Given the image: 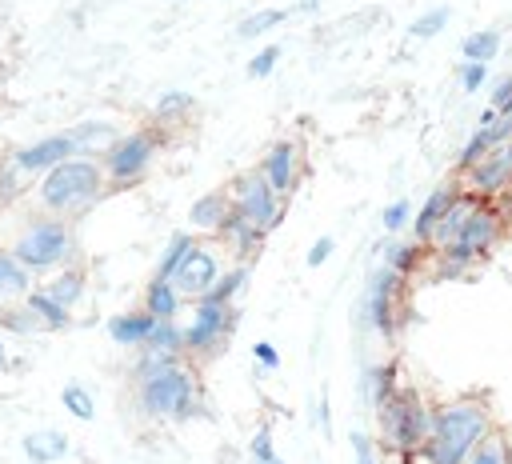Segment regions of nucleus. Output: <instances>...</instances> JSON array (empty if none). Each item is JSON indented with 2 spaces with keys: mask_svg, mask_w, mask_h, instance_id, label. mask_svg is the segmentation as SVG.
Here are the masks:
<instances>
[{
  "mask_svg": "<svg viewBox=\"0 0 512 464\" xmlns=\"http://www.w3.org/2000/svg\"><path fill=\"white\" fill-rule=\"evenodd\" d=\"M40 288H44L56 304H64L68 312H76V308L88 300V272H84L80 264H68V268H60V272H52L48 280H40Z\"/></svg>",
  "mask_w": 512,
  "mask_h": 464,
  "instance_id": "obj_17",
  "label": "nucleus"
},
{
  "mask_svg": "<svg viewBox=\"0 0 512 464\" xmlns=\"http://www.w3.org/2000/svg\"><path fill=\"white\" fill-rule=\"evenodd\" d=\"M152 328H156V316H148L144 308L120 312V316L108 320V336H112V344H120V348H144L148 336H152Z\"/></svg>",
  "mask_w": 512,
  "mask_h": 464,
  "instance_id": "obj_24",
  "label": "nucleus"
},
{
  "mask_svg": "<svg viewBox=\"0 0 512 464\" xmlns=\"http://www.w3.org/2000/svg\"><path fill=\"white\" fill-rule=\"evenodd\" d=\"M160 128H136V132H124L112 140V148L100 156L104 160V176H108V188L112 192H124V188H136L148 172H152V160L160 152Z\"/></svg>",
  "mask_w": 512,
  "mask_h": 464,
  "instance_id": "obj_7",
  "label": "nucleus"
},
{
  "mask_svg": "<svg viewBox=\"0 0 512 464\" xmlns=\"http://www.w3.org/2000/svg\"><path fill=\"white\" fill-rule=\"evenodd\" d=\"M348 444H352V456H356V464H380V448H376V440L368 436V432H348Z\"/></svg>",
  "mask_w": 512,
  "mask_h": 464,
  "instance_id": "obj_42",
  "label": "nucleus"
},
{
  "mask_svg": "<svg viewBox=\"0 0 512 464\" xmlns=\"http://www.w3.org/2000/svg\"><path fill=\"white\" fill-rule=\"evenodd\" d=\"M60 404H64V412H68L72 420H80V424H92V420H96V400H92V392H88L80 380H68V384L60 388Z\"/></svg>",
  "mask_w": 512,
  "mask_h": 464,
  "instance_id": "obj_31",
  "label": "nucleus"
},
{
  "mask_svg": "<svg viewBox=\"0 0 512 464\" xmlns=\"http://www.w3.org/2000/svg\"><path fill=\"white\" fill-rule=\"evenodd\" d=\"M200 240H196V232H172L168 236V244H164V252L156 256V264H152V276H164V280H172L176 276V268L184 264V256L196 248Z\"/></svg>",
  "mask_w": 512,
  "mask_h": 464,
  "instance_id": "obj_27",
  "label": "nucleus"
},
{
  "mask_svg": "<svg viewBox=\"0 0 512 464\" xmlns=\"http://www.w3.org/2000/svg\"><path fill=\"white\" fill-rule=\"evenodd\" d=\"M248 452H252V464H284V460L276 456V444H272V424H260V428H256Z\"/></svg>",
  "mask_w": 512,
  "mask_h": 464,
  "instance_id": "obj_40",
  "label": "nucleus"
},
{
  "mask_svg": "<svg viewBox=\"0 0 512 464\" xmlns=\"http://www.w3.org/2000/svg\"><path fill=\"white\" fill-rule=\"evenodd\" d=\"M12 368V356H8V344H4V336H0V372H8Z\"/></svg>",
  "mask_w": 512,
  "mask_h": 464,
  "instance_id": "obj_47",
  "label": "nucleus"
},
{
  "mask_svg": "<svg viewBox=\"0 0 512 464\" xmlns=\"http://www.w3.org/2000/svg\"><path fill=\"white\" fill-rule=\"evenodd\" d=\"M244 284H248V264H228V268H224V276L212 284V292H208L204 300H216V304H236V296L244 292Z\"/></svg>",
  "mask_w": 512,
  "mask_h": 464,
  "instance_id": "obj_35",
  "label": "nucleus"
},
{
  "mask_svg": "<svg viewBox=\"0 0 512 464\" xmlns=\"http://www.w3.org/2000/svg\"><path fill=\"white\" fill-rule=\"evenodd\" d=\"M32 288H36V276L16 260L12 248H0V308L24 304Z\"/></svg>",
  "mask_w": 512,
  "mask_h": 464,
  "instance_id": "obj_20",
  "label": "nucleus"
},
{
  "mask_svg": "<svg viewBox=\"0 0 512 464\" xmlns=\"http://www.w3.org/2000/svg\"><path fill=\"white\" fill-rule=\"evenodd\" d=\"M476 204H480V196H472V192H464V188H460V196L452 200V208L444 212V220H440V224H436V232H432V248L448 244V240L464 228V220L472 216V208H476Z\"/></svg>",
  "mask_w": 512,
  "mask_h": 464,
  "instance_id": "obj_26",
  "label": "nucleus"
},
{
  "mask_svg": "<svg viewBox=\"0 0 512 464\" xmlns=\"http://www.w3.org/2000/svg\"><path fill=\"white\" fill-rule=\"evenodd\" d=\"M224 248L220 244H196L188 256H184V264L176 268V276H172V284L180 288V296L188 300V304H196V300H204L208 292H212V284L224 276Z\"/></svg>",
  "mask_w": 512,
  "mask_h": 464,
  "instance_id": "obj_11",
  "label": "nucleus"
},
{
  "mask_svg": "<svg viewBox=\"0 0 512 464\" xmlns=\"http://www.w3.org/2000/svg\"><path fill=\"white\" fill-rule=\"evenodd\" d=\"M252 356H256V364H260L264 372H276V368H280V352H276V344H268V340H256V344H252Z\"/></svg>",
  "mask_w": 512,
  "mask_h": 464,
  "instance_id": "obj_45",
  "label": "nucleus"
},
{
  "mask_svg": "<svg viewBox=\"0 0 512 464\" xmlns=\"http://www.w3.org/2000/svg\"><path fill=\"white\" fill-rule=\"evenodd\" d=\"M68 136H72V144H76V152L80 156H92L96 148H112V136H116V124L112 120H80L76 128H68Z\"/></svg>",
  "mask_w": 512,
  "mask_h": 464,
  "instance_id": "obj_25",
  "label": "nucleus"
},
{
  "mask_svg": "<svg viewBox=\"0 0 512 464\" xmlns=\"http://www.w3.org/2000/svg\"><path fill=\"white\" fill-rule=\"evenodd\" d=\"M76 156V144H72V136L68 132H52V136H40V140H32V144H24V148H16V168L20 172H28V176H44V172H52L56 164H64V160H72Z\"/></svg>",
  "mask_w": 512,
  "mask_h": 464,
  "instance_id": "obj_14",
  "label": "nucleus"
},
{
  "mask_svg": "<svg viewBox=\"0 0 512 464\" xmlns=\"http://www.w3.org/2000/svg\"><path fill=\"white\" fill-rule=\"evenodd\" d=\"M404 300H408V280L388 264H376L364 280V316L384 340H396V328L404 320Z\"/></svg>",
  "mask_w": 512,
  "mask_h": 464,
  "instance_id": "obj_9",
  "label": "nucleus"
},
{
  "mask_svg": "<svg viewBox=\"0 0 512 464\" xmlns=\"http://www.w3.org/2000/svg\"><path fill=\"white\" fill-rule=\"evenodd\" d=\"M0 328L12 332V336H36V332H48L44 320H40L28 304H8V308H0Z\"/></svg>",
  "mask_w": 512,
  "mask_h": 464,
  "instance_id": "obj_32",
  "label": "nucleus"
},
{
  "mask_svg": "<svg viewBox=\"0 0 512 464\" xmlns=\"http://www.w3.org/2000/svg\"><path fill=\"white\" fill-rule=\"evenodd\" d=\"M236 320H240V308H236V304L196 300V304H192V320L184 324V356L196 360V364L216 360V356L224 352V344L232 340Z\"/></svg>",
  "mask_w": 512,
  "mask_h": 464,
  "instance_id": "obj_8",
  "label": "nucleus"
},
{
  "mask_svg": "<svg viewBox=\"0 0 512 464\" xmlns=\"http://www.w3.org/2000/svg\"><path fill=\"white\" fill-rule=\"evenodd\" d=\"M128 392H132L136 412L152 424H188V420H200L208 412L200 368L188 356L140 352V360L132 364Z\"/></svg>",
  "mask_w": 512,
  "mask_h": 464,
  "instance_id": "obj_1",
  "label": "nucleus"
},
{
  "mask_svg": "<svg viewBox=\"0 0 512 464\" xmlns=\"http://www.w3.org/2000/svg\"><path fill=\"white\" fill-rule=\"evenodd\" d=\"M336 252V240L332 236H320V240H312V248H308V256H304V264L308 268H320V264H328V256Z\"/></svg>",
  "mask_w": 512,
  "mask_h": 464,
  "instance_id": "obj_44",
  "label": "nucleus"
},
{
  "mask_svg": "<svg viewBox=\"0 0 512 464\" xmlns=\"http://www.w3.org/2000/svg\"><path fill=\"white\" fill-rule=\"evenodd\" d=\"M456 196H460V184H444V188H436V192L420 204V212L412 216V240H420V244L432 248V232H436V224L444 220V212L452 208Z\"/></svg>",
  "mask_w": 512,
  "mask_h": 464,
  "instance_id": "obj_19",
  "label": "nucleus"
},
{
  "mask_svg": "<svg viewBox=\"0 0 512 464\" xmlns=\"http://www.w3.org/2000/svg\"><path fill=\"white\" fill-rule=\"evenodd\" d=\"M108 192V176H104V160L96 156H72L64 164H56L52 172H44L36 180V208L52 212V216H80L92 204H100V196Z\"/></svg>",
  "mask_w": 512,
  "mask_h": 464,
  "instance_id": "obj_3",
  "label": "nucleus"
},
{
  "mask_svg": "<svg viewBox=\"0 0 512 464\" xmlns=\"http://www.w3.org/2000/svg\"><path fill=\"white\" fill-rule=\"evenodd\" d=\"M140 352H152V356H184V328L176 320H156L148 344Z\"/></svg>",
  "mask_w": 512,
  "mask_h": 464,
  "instance_id": "obj_30",
  "label": "nucleus"
},
{
  "mask_svg": "<svg viewBox=\"0 0 512 464\" xmlns=\"http://www.w3.org/2000/svg\"><path fill=\"white\" fill-rule=\"evenodd\" d=\"M24 304L44 320V328H48V332H64V328H72V312H68L64 304H56L40 284L28 292V300H24Z\"/></svg>",
  "mask_w": 512,
  "mask_h": 464,
  "instance_id": "obj_29",
  "label": "nucleus"
},
{
  "mask_svg": "<svg viewBox=\"0 0 512 464\" xmlns=\"http://www.w3.org/2000/svg\"><path fill=\"white\" fill-rule=\"evenodd\" d=\"M484 84H488V64L464 60V68H460V88H464V92H480Z\"/></svg>",
  "mask_w": 512,
  "mask_h": 464,
  "instance_id": "obj_43",
  "label": "nucleus"
},
{
  "mask_svg": "<svg viewBox=\"0 0 512 464\" xmlns=\"http://www.w3.org/2000/svg\"><path fill=\"white\" fill-rule=\"evenodd\" d=\"M496 52H500V32L496 28H480L472 36H464V44H460V56L464 60H480V64H492Z\"/></svg>",
  "mask_w": 512,
  "mask_h": 464,
  "instance_id": "obj_34",
  "label": "nucleus"
},
{
  "mask_svg": "<svg viewBox=\"0 0 512 464\" xmlns=\"http://www.w3.org/2000/svg\"><path fill=\"white\" fill-rule=\"evenodd\" d=\"M508 460H512V432H500V428H492L480 440V448L468 456V464H508Z\"/></svg>",
  "mask_w": 512,
  "mask_h": 464,
  "instance_id": "obj_33",
  "label": "nucleus"
},
{
  "mask_svg": "<svg viewBox=\"0 0 512 464\" xmlns=\"http://www.w3.org/2000/svg\"><path fill=\"white\" fill-rule=\"evenodd\" d=\"M508 224H512V216L500 208V200H484L480 196V204L472 208V216L464 220V228L448 244L432 248L436 276H464L468 268L484 264L492 256V248L504 240Z\"/></svg>",
  "mask_w": 512,
  "mask_h": 464,
  "instance_id": "obj_4",
  "label": "nucleus"
},
{
  "mask_svg": "<svg viewBox=\"0 0 512 464\" xmlns=\"http://www.w3.org/2000/svg\"><path fill=\"white\" fill-rule=\"evenodd\" d=\"M496 428L492 404L480 392H464L452 400L432 404V432L424 448L416 452L420 464H468V456L480 448V440Z\"/></svg>",
  "mask_w": 512,
  "mask_h": 464,
  "instance_id": "obj_2",
  "label": "nucleus"
},
{
  "mask_svg": "<svg viewBox=\"0 0 512 464\" xmlns=\"http://www.w3.org/2000/svg\"><path fill=\"white\" fill-rule=\"evenodd\" d=\"M460 188L484 200H496L512 188V140H504L500 148H492L484 160H476L472 168L460 172Z\"/></svg>",
  "mask_w": 512,
  "mask_h": 464,
  "instance_id": "obj_12",
  "label": "nucleus"
},
{
  "mask_svg": "<svg viewBox=\"0 0 512 464\" xmlns=\"http://www.w3.org/2000/svg\"><path fill=\"white\" fill-rule=\"evenodd\" d=\"M448 20H452V8H428L424 16H416V20L408 24V32H412L416 40H432L436 32H444Z\"/></svg>",
  "mask_w": 512,
  "mask_h": 464,
  "instance_id": "obj_38",
  "label": "nucleus"
},
{
  "mask_svg": "<svg viewBox=\"0 0 512 464\" xmlns=\"http://www.w3.org/2000/svg\"><path fill=\"white\" fill-rule=\"evenodd\" d=\"M8 248L16 252V260H20L36 280H40V276L48 280L52 272L76 264V256H80V240H76L72 220L52 216V212H32V216L20 224V232H16V240H12Z\"/></svg>",
  "mask_w": 512,
  "mask_h": 464,
  "instance_id": "obj_5",
  "label": "nucleus"
},
{
  "mask_svg": "<svg viewBox=\"0 0 512 464\" xmlns=\"http://www.w3.org/2000/svg\"><path fill=\"white\" fill-rule=\"evenodd\" d=\"M400 360H380V364H368L364 376H360V400L364 404H384L392 392H400Z\"/></svg>",
  "mask_w": 512,
  "mask_h": 464,
  "instance_id": "obj_21",
  "label": "nucleus"
},
{
  "mask_svg": "<svg viewBox=\"0 0 512 464\" xmlns=\"http://www.w3.org/2000/svg\"><path fill=\"white\" fill-rule=\"evenodd\" d=\"M264 240H268V232H260L248 216H240L236 208H232V216L224 220V228L216 232V244L236 260V264H248L260 248H264Z\"/></svg>",
  "mask_w": 512,
  "mask_h": 464,
  "instance_id": "obj_15",
  "label": "nucleus"
},
{
  "mask_svg": "<svg viewBox=\"0 0 512 464\" xmlns=\"http://www.w3.org/2000/svg\"><path fill=\"white\" fill-rule=\"evenodd\" d=\"M292 16V8H260V12H252V16H244L240 20V40H256V36H264V32H272L276 24H284Z\"/></svg>",
  "mask_w": 512,
  "mask_h": 464,
  "instance_id": "obj_36",
  "label": "nucleus"
},
{
  "mask_svg": "<svg viewBox=\"0 0 512 464\" xmlns=\"http://www.w3.org/2000/svg\"><path fill=\"white\" fill-rule=\"evenodd\" d=\"M380 264H388L392 272H400L404 280H412V276H420V272L432 264V248L420 244V240L388 236V240H384V252H380Z\"/></svg>",
  "mask_w": 512,
  "mask_h": 464,
  "instance_id": "obj_16",
  "label": "nucleus"
},
{
  "mask_svg": "<svg viewBox=\"0 0 512 464\" xmlns=\"http://www.w3.org/2000/svg\"><path fill=\"white\" fill-rule=\"evenodd\" d=\"M412 204L400 196V200H392V204H384V212H380V228L388 232V236H400L408 224H412Z\"/></svg>",
  "mask_w": 512,
  "mask_h": 464,
  "instance_id": "obj_39",
  "label": "nucleus"
},
{
  "mask_svg": "<svg viewBox=\"0 0 512 464\" xmlns=\"http://www.w3.org/2000/svg\"><path fill=\"white\" fill-rule=\"evenodd\" d=\"M24 456H28V464H56V460H64L68 456V448H72V440H68V432L64 428H32L28 436H24Z\"/></svg>",
  "mask_w": 512,
  "mask_h": 464,
  "instance_id": "obj_23",
  "label": "nucleus"
},
{
  "mask_svg": "<svg viewBox=\"0 0 512 464\" xmlns=\"http://www.w3.org/2000/svg\"><path fill=\"white\" fill-rule=\"evenodd\" d=\"M492 148H496V144H492L488 128H480V124H476V132L464 140V148H460V156H456V168H460V172H464V168H472V164H476V160H484Z\"/></svg>",
  "mask_w": 512,
  "mask_h": 464,
  "instance_id": "obj_37",
  "label": "nucleus"
},
{
  "mask_svg": "<svg viewBox=\"0 0 512 464\" xmlns=\"http://www.w3.org/2000/svg\"><path fill=\"white\" fill-rule=\"evenodd\" d=\"M228 216H232V196H228V188L204 192V196H196L192 208H188V224H192L196 232H212V236L224 228Z\"/></svg>",
  "mask_w": 512,
  "mask_h": 464,
  "instance_id": "obj_18",
  "label": "nucleus"
},
{
  "mask_svg": "<svg viewBox=\"0 0 512 464\" xmlns=\"http://www.w3.org/2000/svg\"><path fill=\"white\" fill-rule=\"evenodd\" d=\"M428 432H432V404L424 400V392L404 384L384 404H376V444L388 456L400 460V456L420 452Z\"/></svg>",
  "mask_w": 512,
  "mask_h": 464,
  "instance_id": "obj_6",
  "label": "nucleus"
},
{
  "mask_svg": "<svg viewBox=\"0 0 512 464\" xmlns=\"http://www.w3.org/2000/svg\"><path fill=\"white\" fill-rule=\"evenodd\" d=\"M256 172L288 200V196L300 188V176H304L300 144H296V140H276V144H268L264 156H260V164H256Z\"/></svg>",
  "mask_w": 512,
  "mask_h": 464,
  "instance_id": "obj_13",
  "label": "nucleus"
},
{
  "mask_svg": "<svg viewBox=\"0 0 512 464\" xmlns=\"http://www.w3.org/2000/svg\"><path fill=\"white\" fill-rule=\"evenodd\" d=\"M276 64H280V44H264V48L248 60V76H252V80H264Z\"/></svg>",
  "mask_w": 512,
  "mask_h": 464,
  "instance_id": "obj_41",
  "label": "nucleus"
},
{
  "mask_svg": "<svg viewBox=\"0 0 512 464\" xmlns=\"http://www.w3.org/2000/svg\"><path fill=\"white\" fill-rule=\"evenodd\" d=\"M184 304H188V300L180 296V288H176L172 280H164V276H148L144 296H140V308H144L148 316H156V320H176Z\"/></svg>",
  "mask_w": 512,
  "mask_h": 464,
  "instance_id": "obj_22",
  "label": "nucleus"
},
{
  "mask_svg": "<svg viewBox=\"0 0 512 464\" xmlns=\"http://www.w3.org/2000/svg\"><path fill=\"white\" fill-rule=\"evenodd\" d=\"M228 196H232V208L240 212V216H248L260 232H272L280 220H284V196L256 172V168H248V172H240L232 184H228Z\"/></svg>",
  "mask_w": 512,
  "mask_h": 464,
  "instance_id": "obj_10",
  "label": "nucleus"
},
{
  "mask_svg": "<svg viewBox=\"0 0 512 464\" xmlns=\"http://www.w3.org/2000/svg\"><path fill=\"white\" fill-rule=\"evenodd\" d=\"M508 104H512V76H500V80H496V88H492V104H488V108L504 112Z\"/></svg>",
  "mask_w": 512,
  "mask_h": 464,
  "instance_id": "obj_46",
  "label": "nucleus"
},
{
  "mask_svg": "<svg viewBox=\"0 0 512 464\" xmlns=\"http://www.w3.org/2000/svg\"><path fill=\"white\" fill-rule=\"evenodd\" d=\"M196 112V100H192V92H164L160 100H156V108H152V124L156 128H176L184 116H192Z\"/></svg>",
  "mask_w": 512,
  "mask_h": 464,
  "instance_id": "obj_28",
  "label": "nucleus"
}]
</instances>
